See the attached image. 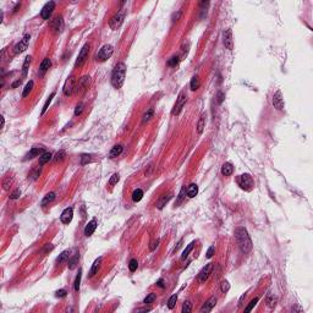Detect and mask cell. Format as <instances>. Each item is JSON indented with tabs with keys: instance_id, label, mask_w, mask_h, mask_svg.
<instances>
[{
	"instance_id": "1",
	"label": "cell",
	"mask_w": 313,
	"mask_h": 313,
	"mask_svg": "<svg viewBox=\"0 0 313 313\" xmlns=\"http://www.w3.org/2000/svg\"><path fill=\"white\" fill-rule=\"evenodd\" d=\"M235 237H236L237 245H239L242 253H248L252 250V241H251V237H250V235L245 228H242V226L236 228Z\"/></svg>"
},
{
	"instance_id": "2",
	"label": "cell",
	"mask_w": 313,
	"mask_h": 313,
	"mask_svg": "<svg viewBox=\"0 0 313 313\" xmlns=\"http://www.w3.org/2000/svg\"><path fill=\"white\" fill-rule=\"evenodd\" d=\"M125 76H126V66H125V64L124 63L116 64L114 70H113L112 78H110L113 87L116 88V90L121 88L124 82H125Z\"/></svg>"
},
{
	"instance_id": "3",
	"label": "cell",
	"mask_w": 313,
	"mask_h": 313,
	"mask_svg": "<svg viewBox=\"0 0 313 313\" xmlns=\"http://www.w3.org/2000/svg\"><path fill=\"white\" fill-rule=\"evenodd\" d=\"M113 53H114V48H113L112 45L110 44L103 45L101 48V50L98 52V54L96 55V60L99 61V63H104V61H107L113 55Z\"/></svg>"
},
{
	"instance_id": "4",
	"label": "cell",
	"mask_w": 313,
	"mask_h": 313,
	"mask_svg": "<svg viewBox=\"0 0 313 313\" xmlns=\"http://www.w3.org/2000/svg\"><path fill=\"white\" fill-rule=\"evenodd\" d=\"M125 15H126V10L121 9L120 11H118L114 16L112 17V20L109 21V26L112 30H118L121 25H123L124 20H125Z\"/></svg>"
},
{
	"instance_id": "5",
	"label": "cell",
	"mask_w": 313,
	"mask_h": 313,
	"mask_svg": "<svg viewBox=\"0 0 313 313\" xmlns=\"http://www.w3.org/2000/svg\"><path fill=\"white\" fill-rule=\"evenodd\" d=\"M237 184L239 186L245 191H250L253 187V180L251 178V175L248 174H242L237 178Z\"/></svg>"
},
{
	"instance_id": "6",
	"label": "cell",
	"mask_w": 313,
	"mask_h": 313,
	"mask_svg": "<svg viewBox=\"0 0 313 313\" xmlns=\"http://www.w3.org/2000/svg\"><path fill=\"white\" fill-rule=\"evenodd\" d=\"M88 55H90V44L87 43V44H85L82 47V49H81V52H80V54L77 56V60H76V63H75V66L76 67H82L85 65V63L87 61V59H88Z\"/></svg>"
},
{
	"instance_id": "7",
	"label": "cell",
	"mask_w": 313,
	"mask_h": 313,
	"mask_svg": "<svg viewBox=\"0 0 313 313\" xmlns=\"http://www.w3.org/2000/svg\"><path fill=\"white\" fill-rule=\"evenodd\" d=\"M186 101H187V96H186V93L182 91V92H180L179 97H178V101H176V104H175V107H174V109L171 110V115H179L181 110H182V108L185 107V104H186Z\"/></svg>"
},
{
	"instance_id": "8",
	"label": "cell",
	"mask_w": 313,
	"mask_h": 313,
	"mask_svg": "<svg viewBox=\"0 0 313 313\" xmlns=\"http://www.w3.org/2000/svg\"><path fill=\"white\" fill-rule=\"evenodd\" d=\"M30 39H31V36H30V34H25L22 39H21L17 44L15 45V48H14V53H15V54H20V53L25 52V50L28 48Z\"/></svg>"
},
{
	"instance_id": "9",
	"label": "cell",
	"mask_w": 313,
	"mask_h": 313,
	"mask_svg": "<svg viewBox=\"0 0 313 313\" xmlns=\"http://www.w3.org/2000/svg\"><path fill=\"white\" fill-rule=\"evenodd\" d=\"M90 83H91V77L90 76H82V77L78 80L77 83H76L75 92H77V93H82V92H85V91L90 87Z\"/></svg>"
},
{
	"instance_id": "10",
	"label": "cell",
	"mask_w": 313,
	"mask_h": 313,
	"mask_svg": "<svg viewBox=\"0 0 313 313\" xmlns=\"http://www.w3.org/2000/svg\"><path fill=\"white\" fill-rule=\"evenodd\" d=\"M76 80L74 76H70V77L67 78L66 81H65V85H64V88H63V92H64V94L69 97V96H71L72 94V92L75 91V87H76Z\"/></svg>"
},
{
	"instance_id": "11",
	"label": "cell",
	"mask_w": 313,
	"mask_h": 313,
	"mask_svg": "<svg viewBox=\"0 0 313 313\" xmlns=\"http://www.w3.org/2000/svg\"><path fill=\"white\" fill-rule=\"evenodd\" d=\"M54 9H55V3H54V1L47 3L44 6H43L42 11H41L42 19H43V20H49L50 16H52V14H53V11H54Z\"/></svg>"
},
{
	"instance_id": "12",
	"label": "cell",
	"mask_w": 313,
	"mask_h": 313,
	"mask_svg": "<svg viewBox=\"0 0 313 313\" xmlns=\"http://www.w3.org/2000/svg\"><path fill=\"white\" fill-rule=\"evenodd\" d=\"M273 107L277 109V110H284V107H285V103H284V98H283V94L280 91H277L273 96Z\"/></svg>"
},
{
	"instance_id": "13",
	"label": "cell",
	"mask_w": 313,
	"mask_h": 313,
	"mask_svg": "<svg viewBox=\"0 0 313 313\" xmlns=\"http://www.w3.org/2000/svg\"><path fill=\"white\" fill-rule=\"evenodd\" d=\"M212 269H213V263H208V264H206V267L202 268V270L200 272V274H198V280H200L201 284L206 283L208 280L211 273H212Z\"/></svg>"
},
{
	"instance_id": "14",
	"label": "cell",
	"mask_w": 313,
	"mask_h": 313,
	"mask_svg": "<svg viewBox=\"0 0 313 313\" xmlns=\"http://www.w3.org/2000/svg\"><path fill=\"white\" fill-rule=\"evenodd\" d=\"M224 45H225V48L226 49H229V50H233L234 49V41H233V32H231V30L230 28H228L225 32H224Z\"/></svg>"
},
{
	"instance_id": "15",
	"label": "cell",
	"mask_w": 313,
	"mask_h": 313,
	"mask_svg": "<svg viewBox=\"0 0 313 313\" xmlns=\"http://www.w3.org/2000/svg\"><path fill=\"white\" fill-rule=\"evenodd\" d=\"M72 217H74V209H72L71 207H67V208H65V209L63 211L61 215H60V222L63 224L71 223Z\"/></svg>"
},
{
	"instance_id": "16",
	"label": "cell",
	"mask_w": 313,
	"mask_h": 313,
	"mask_svg": "<svg viewBox=\"0 0 313 313\" xmlns=\"http://www.w3.org/2000/svg\"><path fill=\"white\" fill-rule=\"evenodd\" d=\"M217 305V297L215 296H212L211 299H208L207 301L204 302V305L202 306L201 308V312H211L213 310V307Z\"/></svg>"
},
{
	"instance_id": "17",
	"label": "cell",
	"mask_w": 313,
	"mask_h": 313,
	"mask_svg": "<svg viewBox=\"0 0 313 313\" xmlns=\"http://www.w3.org/2000/svg\"><path fill=\"white\" fill-rule=\"evenodd\" d=\"M63 26H64V21H63V17H61V16H58V17H55L54 20H52V22H50L52 30H54L55 32H60V31L63 30Z\"/></svg>"
},
{
	"instance_id": "18",
	"label": "cell",
	"mask_w": 313,
	"mask_h": 313,
	"mask_svg": "<svg viewBox=\"0 0 313 313\" xmlns=\"http://www.w3.org/2000/svg\"><path fill=\"white\" fill-rule=\"evenodd\" d=\"M43 153H44V149L42 147H34L28 152V154L26 156V159H33L36 156H41Z\"/></svg>"
},
{
	"instance_id": "19",
	"label": "cell",
	"mask_w": 313,
	"mask_h": 313,
	"mask_svg": "<svg viewBox=\"0 0 313 313\" xmlns=\"http://www.w3.org/2000/svg\"><path fill=\"white\" fill-rule=\"evenodd\" d=\"M96 229H97V220L92 219L90 223L86 225V228H85V236H87V237L91 236V235L96 231Z\"/></svg>"
},
{
	"instance_id": "20",
	"label": "cell",
	"mask_w": 313,
	"mask_h": 313,
	"mask_svg": "<svg viewBox=\"0 0 313 313\" xmlns=\"http://www.w3.org/2000/svg\"><path fill=\"white\" fill-rule=\"evenodd\" d=\"M78 259H80V253H78V252H76L72 257L69 258V261H67V267H69L70 270H74V269L77 267Z\"/></svg>"
},
{
	"instance_id": "21",
	"label": "cell",
	"mask_w": 313,
	"mask_h": 313,
	"mask_svg": "<svg viewBox=\"0 0 313 313\" xmlns=\"http://www.w3.org/2000/svg\"><path fill=\"white\" fill-rule=\"evenodd\" d=\"M123 151H124V147L121 145H116V146H114L112 148V151L109 152V158H116V156H119L121 153H123Z\"/></svg>"
},
{
	"instance_id": "22",
	"label": "cell",
	"mask_w": 313,
	"mask_h": 313,
	"mask_svg": "<svg viewBox=\"0 0 313 313\" xmlns=\"http://www.w3.org/2000/svg\"><path fill=\"white\" fill-rule=\"evenodd\" d=\"M52 66V61H50V59L49 58H45L43 59V61L41 63V65H39V72H41V75H43L44 72L48 71V69Z\"/></svg>"
},
{
	"instance_id": "23",
	"label": "cell",
	"mask_w": 313,
	"mask_h": 313,
	"mask_svg": "<svg viewBox=\"0 0 313 313\" xmlns=\"http://www.w3.org/2000/svg\"><path fill=\"white\" fill-rule=\"evenodd\" d=\"M55 200V192H49V193H47L44 196V198L42 200L41 202V206L42 207H45V206H48L49 203H52V202Z\"/></svg>"
},
{
	"instance_id": "24",
	"label": "cell",
	"mask_w": 313,
	"mask_h": 313,
	"mask_svg": "<svg viewBox=\"0 0 313 313\" xmlns=\"http://www.w3.org/2000/svg\"><path fill=\"white\" fill-rule=\"evenodd\" d=\"M186 193H187V197H190V198L196 197L197 193H198V186L196 184H191L190 186L187 187V190H186Z\"/></svg>"
},
{
	"instance_id": "25",
	"label": "cell",
	"mask_w": 313,
	"mask_h": 313,
	"mask_svg": "<svg viewBox=\"0 0 313 313\" xmlns=\"http://www.w3.org/2000/svg\"><path fill=\"white\" fill-rule=\"evenodd\" d=\"M233 173H234V167L231 163H225L222 167V174L224 176H230Z\"/></svg>"
},
{
	"instance_id": "26",
	"label": "cell",
	"mask_w": 313,
	"mask_h": 313,
	"mask_svg": "<svg viewBox=\"0 0 313 313\" xmlns=\"http://www.w3.org/2000/svg\"><path fill=\"white\" fill-rule=\"evenodd\" d=\"M101 262H102V258H98V259H96L94 261V263H93V266H92V268H91V270H90V278H92V277H94L96 274H97V272H98V269H99V267H101Z\"/></svg>"
},
{
	"instance_id": "27",
	"label": "cell",
	"mask_w": 313,
	"mask_h": 313,
	"mask_svg": "<svg viewBox=\"0 0 313 313\" xmlns=\"http://www.w3.org/2000/svg\"><path fill=\"white\" fill-rule=\"evenodd\" d=\"M200 86H201V81H200V77L196 75V76H193V77L191 78L190 88L191 91H197L200 88Z\"/></svg>"
},
{
	"instance_id": "28",
	"label": "cell",
	"mask_w": 313,
	"mask_h": 313,
	"mask_svg": "<svg viewBox=\"0 0 313 313\" xmlns=\"http://www.w3.org/2000/svg\"><path fill=\"white\" fill-rule=\"evenodd\" d=\"M204 127H206V114H202L198 123H197V132H198V135H202Z\"/></svg>"
},
{
	"instance_id": "29",
	"label": "cell",
	"mask_w": 313,
	"mask_h": 313,
	"mask_svg": "<svg viewBox=\"0 0 313 313\" xmlns=\"http://www.w3.org/2000/svg\"><path fill=\"white\" fill-rule=\"evenodd\" d=\"M52 158H53V156H52L50 152H44L42 156H39V165H44V164H47L49 160H52Z\"/></svg>"
},
{
	"instance_id": "30",
	"label": "cell",
	"mask_w": 313,
	"mask_h": 313,
	"mask_svg": "<svg viewBox=\"0 0 313 313\" xmlns=\"http://www.w3.org/2000/svg\"><path fill=\"white\" fill-rule=\"evenodd\" d=\"M69 258H70V251L66 250V251L61 252V255H59V257L56 258V262L58 263H65V262L69 261Z\"/></svg>"
},
{
	"instance_id": "31",
	"label": "cell",
	"mask_w": 313,
	"mask_h": 313,
	"mask_svg": "<svg viewBox=\"0 0 313 313\" xmlns=\"http://www.w3.org/2000/svg\"><path fill=\"white\" fill-rule=\"evenodd\" d=\"M170 198H171V195H165V196H163L159 201H158V203H156V207L159 208V209H163V207L168 203L169 201H170Z\"/></svg>"
},
{
	"instance_id": "32",
	"label": "cell",
	"mask_w": 313,
	"mask_h": 313,
	"mask_svg": "<svg viewBox=\"0 0 313 313\" xmlns=\"http://www.w3.org/2000/svg\"><path fill=\"white\" fill-rule=\"evenodd\" d=\"M143 197V191L141 189H137L132 192V201L134 202H140Z\"/></svg>"
},
{
	"instance_id": "33",
	"label": "cell",
	"mask_w": 313,
	"mask_h": 313,
	"mask_svg": "<svg viewBox=\"0 0 313 313\" xmlns=\"http://www.w3.org/2000/svg\"><path fill=\"white\" fill-rule=\"evenodd\" d=\"M31 56H27L26 59H25V63H23V66H22V76L23 77H26L27 76V72H28V67H30V64H31Z\"/></svg>"
},
{
	"instance_id": "34",
	"label": "cell",
	"mask_w": 313,
	"mask_h": 313,
	"mask_svg": "<svg viewBox=\"0 0 313 313\" xmlns=\"http://www.w3.org/2000/svg\"><path fill=\"white\" fill-rule=\"evenodd\" d=\"M33 81H30L26 86H25V90H23V92H22V97L23 98H26L30 93H31V91H32V88H33Z\"/></svg>"
},
{
	"instance_id": "35",
	"label": "cell",
	"mask_w": 313,
	"mask_h": 313,
	"mask_svg": "<svg viewBox=\"0 0 313 313\" xmlns=\"http://www.w3.org/2000/svg\"><path fill=\"white\" fill-rule=\"evenodd\" d=\"M193 245H195V242H191L189 246L186 247V250L182 252V256H181V261H185L186 258L189 257V255H190V252L193 250Z\"/></svg>"
},
{
	"instance_id": "36",
	"label": "cell",
	"mask_w": 313,
	"mask_h": 313,
	"mask_svg": "<svg viewBox=\"0 0 313 313\" xmlns=\"http://www.w3.org/2000/svg\"><path fill=\"white\" fill-rule=\"evenodd\" d=\"M81 277H82V269H78V274L76 275V279H75V291L80 290V285H81Z\"/></svg>"
},
{
	"instance_id": "37",
	"label": "cell",
	"mask_w": 313,
	"mask_h": 313,
	"mask_svg": "<svg viewBox=\"0 0 313 313\" xmlns=\"http://www.w3.org/2000/svg\"><path fill=\"white\" fill-rule=\"evenodd\" d=\"M258 301H259V297H256V299H253L252 301L250 302V305L247 306L246 308H245V312H251L255 307H256V305L258 303Z\"/></svg>"
},
{
	"instance_id": "38",
	"label": "cell",
	"mask_w": 313,
	"mask_h": 313,
	"mask_svg": "<svg viewBox=\"0 0 313 313\" xmlns=\"http://www.w3.org/2000/svg\"><path fill=\"white\" fill-rule=\"evenodd\" d=\"M65 156H66V153L64 152V151H59L58 153L55 154V156L53 158L54 159V162L58 163V162H61V160H64L65 159Z\"/></svg>"
},
{
	"instance_id": "39",
	"label": "cell",
	"mask_w": 313,
	"mask_h": 313,
	"mask_svg": "<svg viewBox=\"0 0 313 313\" xmlns=\"http://www.w3.org/2000/svg\"><path fill=\"white\" fill-rule=\"evenodd\" d=\"M54 96H55V92H53L50 96H49V98L47 99V102L44 103V107H43V109H42V115H44V113L48 110V107H49V104H50V102H52V99L54 98Z\"/></svg>"
},
{
	"instance_id": "40",
	"label": "cell",
	"mask_w": 313,
	"mask_h": 313,
	"mask_svg": "<svg viewBox=\"0 0 313 313\" xmlns=\"http://www.w3.org/2000/svg\"><path fill=\"white\" fill-rule=\"evenodd\" d=\"M137 267H138V262H137V259H131L130 262H129V269H130V272H136L137 270Z\"/></svg>"
},
{
	"instance_id": "41",
	"label": "cell",
	"mask_w": 313,
	"mask_h": 313,
	"mask_svg": "<svg viewBox=\"0 0 313 313\" xmlns=\"http://www.w3.org/2000/svg\"><path fill=\"white\" fill-rule=\"evenodd\" d=\"M176 301H178V295H173L170 299H169L168 301V307L170 310H173L174 307H175V305H176Z\"/></svg>"
},
{
	"instance_id": "42",
	"label": "cell",
	"mask_w": 313,
	"mask_h": 313,
	"mask_svg": "<svg viewBox=\"0 0 313 313\" xmlns=\"http://www.w3.org/2000/svg\"><path fill=\"white\" fill-rule=\"evenodd\" d=\"M156 294H149V295H147V297L145 299L143 303L145 305H151V303H153V302L156 301Z\"/></svg>"
},
{
	"instance_id": "43",
	"label": "cell",
	"mask_w": 313,
	"mask_h": 313,
	"mask_svg": "<svg viewBox=\"0 0 313 313\" xmlns=\"http://www.w3.org/2000/svg\"><path fill=\"white\" fill-rule=\"evenodd\" d=\"M181 311H182V313H190L192 311V303L190 301H185Z\"/></svg>"
},
{
	"instance_id": "44",
	"label": "cell",
	"mask_w": 313,
	"mask_h": 313,
	"mask_svg": "<svg viewBox=\"0 0 313 313\" xmlns=\"http://www.w3.org/2000/svg\"><path fill=\"white\" fill-rule=\"evenodd\" d=\"M90 162H92V156H90V154H82V156H81V164L82 165H86Z\"/></svg>"
},
{
	"instance_id": "45",
	"label": "cell",
	"mask_w": 313,
	"mask_h": 313,
	"mask_svg": "<svg viewBox=\"0 0 313 313\" xmlns=\"http://www.w3.org/2000/svg\"><path fill=\"white\" fill-rule=\"evenodd\" d=\"M119 180H120V175H119V174H114V175H112L110 180H109V185H110V186L116 185V184L119 182Z\"/></svg>"
},
{
	"instance_id": "46",
	"label": "cell",
	"mask_w": 313,
	"mask_h": 313,
	"mask_svg": "<svg viewBox=\"0 0 313 313\" xmlns=\"http://www.w3.org/2000/svg\"><path fill=\"white\" fill-rule=\"evenodd\" d=\"M153 114H154V110H153V109H149V110H148V112H147L145 115H143V119H142V121H143V123H147V121H149V120H151V118L153 116Z\"/></svg>"
},
{
	"instance_id": "47",
	"label": "cell",
	"mask_w": 313,
	"mask_h": 313,
	"mask_svg": "<svg viewBox=\"0 0 313 313\" xmlns=\"http://www.w3.org/2000/svg\"><path fill=\"white\" fill-rule=\"evenodd\" d=\"M179 56H173L168 60V65L169 66H176L179 64Z\"/></svg>"
},
{
	"instance_id": "48",
	"label": "cell",
	"mask_w": 313,
	"mask_h": 313,
	"mask_svg": "<svg viewBox=\"0 0 313 313\" xmlns=\"http://www.w3.org/2000/svg\"><path fill=\"white\" fill-rule=\"evenodd\" d=\"M220 289H222V292H228L229 291V289H230V284L226 281V280H224V281H222V285H220Z\"/></svg>"
},
{
	"instance_id": "49",
	"label": "cell",
	"mask_w": 313,
	"mask_h": 313,
	"mask_svg": "<svg viewBox=\"0 0 313 313\" xmlns=\"http://www.w3.org/2000/svg\"><path fill=\"white\" fill-rule=\"evenodd\" d=\"M82 112H83V104L82 103H80V104H77L76 105V108H75V116H80L81 114H82Z\"/></svg>"
},
{
	"instance_id": "50",
	"label": "cell",
	"mask_w": 313,
	"mask_h": 313,
	"mask_svg": "<svg viewBox=\"0 0 313 313\" xmlns=\"http://www.w3.org/2000/svg\"><path fill=\"white\" fill-rule=\"evenodd\" d=\"M20 196H21V190H20V189H16V190L10 195V200H17Z\"/></svg>"
},
{
	"instance_id": "51",
	"label": "cell",
	"mask_w": 313,
	"mask_h": 313,
	"mask_svg": "<svg viewBox=\"0 0 313 313\" xmlns=\"http://www.w3.org/2000/svg\"><path fill=\"white\" fill-rule=\"evenodd\" d=\"M214 252H215V247L214 246H211L208 248V251H207V253H206V257L207 258H212L213 255H214Z\"/></svg>"
},
{
	"instance_id": "52",
	"label": "cell",
	"mask_w": 313,
	"mask_h": 313,
	"mask_svg": "<svg viewBox=\"0 0 313 313\" xmlns=\"http://www.w3.org/2000/svg\"><path fill=\"white\" fill-rule=\"evenodd\" d=\"M10 184H11V181H10V178H5L4 182H3L4 190H9V187H10Z\"/></svg>"
},
{
	"instance_id": "53",
	"label": "cell",
	"mask_w": 313,
	"mask_h": 313,
	"mask_svg": "<svg viewBox=\"0 0 313 313\" xmlns=\"http://www.w3.org/2000/svg\"><path fill=\"white\" fill-rule=\"evenodd\" d=\"M217 101H218V104H222L224 101V98H225V94H224L223 92H218V94H217Z\"/></svg>"
},
{
	"instance_id": "54",
	"label": "cell",
	"mask_w": 313,
	"mask_h": 313,
	"mask_svg": "<svg viewBox=\"0 0 313 313\" xmlns=\"http://www.w3.org/2000/svg\"><path fill=\"white\" fill-rule=\"evenodd\" d=\"M66 294H67L66 290H58L56 291V294H55V296L56 297H60V299H61V297H65V296H66Z\"/></svg>"
},
{
	"instance_id": "55",
	"label": "cell",
	"mask_w": 313,
	"mask_h": 313,
	"mask_svg": "<svg viewBox=\"0 0 313 313\" xmlns=\"http://www.w3.org/2000/svg\"><path fill=\"white\" fill-rule=\"evenodd\" d=\"M54 248V246L52 245V244H48V245H45L44 250H43V253H47V252H50Z\"/></svg>"
},
{
	"instance_id": "56",
	"label": "cell",
	"mask_w": 313,
	"mask_h": 313,
	"mask_svg": "<svg viewBox=\"0 0 313 313\" xmlns=\"http://www.w3.org/2000/svg\"><path fill=\"white\" fill-rule=\"evenodd\" d=\"M158 245H159V240H156V241H153V242L151 244V246H149V248H151V251L156 250V247H158Z\"/></svg>"
},
{
	"instance_id": "57",
	"label": "cell",
	"mask_w": 313,
	"mask_h": 313,
	"mask_svg": "<svg viewBox=\"0 0 313 313\" xmlns=\"http://www.w3.org/2000/svg\"><path fill=\"white\" fill-rule=\"evenodd\" d=\"M181 14H182L181 11H178V14H174V15H173V21H174V22L179 20L180 16H181Z\"/></svg>"
},
{
	"instance_id": "58",
	"label": "cell",
	"mask_w": 313,
	"mask_h": 313,
	"mask_svg": "<svg viewBox=\"0 0 313 313\" xmlns=\"http://www.w3.org/2000/svg\"><path fill=\"white\" fill-rule=\"evenodd\" d=\"M21 82H22V80H17V81H15V82L11 85V88H16L17 86H20V85H21Z\"/></svg>"
},
{
	"instance_id": "59",
	"label": "cell",
	"mask_w": 313,
	"mask_h": 313,
	"mask_svg": "<svg viewBox=\"0 0 313 313\" xmlns=\"http://www.w3.org/2000/svg\"><path fill=\"white\" fill-rule=\"evenodd\" d=\"M245 299H246V294H244V295H242V296H241V299H240V301H239V306H240V307H241V306H242V305H244V303H242V302H244V300H245Z\"/></svg>"
},
{
	"instance_id": "60",
	"label": "cell",
	"mask_w": 313,
	"mask_h": 313,
	"mask_svg": "<svg viewBox=\"0 0 313 313\" xmlns=\"http://www.w3.org/2000/svg\"><path fill=\"white\" fill-rule=\"evenodd\" d=\"M156 285H158V286H160V288H164V280H163V279L158 280V283H156Z\"/></svg>"
}]
</instances>
